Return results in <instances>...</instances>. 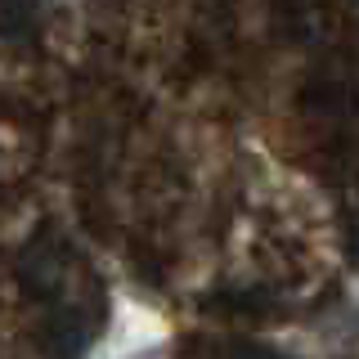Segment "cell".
Returning <instances> with one entry per match:
<instances>
[{
    "label": "cell",
    "instance_id": "1",
    "mask_svg": "<svg viewBox=\"0 0 359 359\" xmlns=\"http://www.w3.org/2000/svg\"><path fill=\"white\" fill-rule=\"evenodd\" d=\"M63 162L112 283L278 337L359 278V0H76Z\"/></svg>",
    "mask_w": 359,
    "mask_h": 359
},
{
    "label": "cell",
    "instance_id": "2",
    "mask_svg": "<svg viewBox=\"0 0 359 359\" xmlns=\"http://www.w3.org/2000/svg\"><path fill=\"white\" fill-rule=\"evenodd\" d=\"M135 359H310V355L292 351V346H278V337L180 328V332H166L149 351H140Z\"/></svg>",
    "mask_w": 359,
    "mask_h": 359
}]
</instances>
